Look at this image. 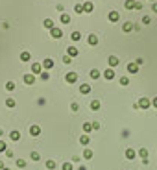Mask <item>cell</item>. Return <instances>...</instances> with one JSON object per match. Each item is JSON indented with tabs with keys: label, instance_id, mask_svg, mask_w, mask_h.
Listing matches in <instances>:
<instances>
[{
	"label": "cell",
	"instance_id": "51",
	"mask_svg": "<svg viewBox=\"0 0 157 170\" xmlns=\"http://www.w3.org/2000/svg\"><path fill=\"white\" fill-rule=\"evenodd\" d=\"M2 170H9V168H2Z\"/></svg>",
	"mask_w": 157,
	"mask_h": 170
},
{
	"label": "cell",
	"instance_id": "44",
	"mask_svg": "<svg viewBox=\"0 0 157 170\" xmlns=\"http://www.w3.org/2000/svg\"><path fill=\"white\" fill-rule=\"evenodd\" d=\"M135 63H137V65H139V67H140V65H144V59H142V57H139V59H137Z\"/></svg>",
	"mask_w": 157,
	"mask_h": 170
},
{
	"label": "cell",
	"instance_id": "19",
	"mask_svg": "<svg viewBox=\"0 0 157 170\" xmlns=\"http://www.w3.org/2000/svg\"><path fill=\"white\" fill-rule=\"evenodd\" d=\"M135 155H137V152H135V150H131V148L126 150V159H135Z\"/></svg>",
	"mask_w": 157,
	"mask_h": 170
},
{
	"label": "cell",
	"instance_id": "39",
	"mask_svg": "<svg viewBox=\"0 0 157 170\" xmlns=\"http://www.w3.org/2000/svg\"><path fill=\"white\" fill-rule=\"evenodd\" d=\"M63 170H72V163H65L63 164Z\"/></svg>",
	"mask_w": 157,
	"mask_h": 170
},
{
	"label": "cell",
	"instance_id": "30",
	"mask_svg": "<svg viewBox=\"0 0 157 170\" xmlns=\"http://www.w3.org/2000/svg\"><path fill=\"white\" fill-rule=\"evenodd\" d=\"M70 37H72V41H80V39H82V33H80V32H72V35H70Z\"/></svg>",
	"mask_w": 157,
	"mask_h": 170
},
{
	"label": "cell",
	"instance_id": "9",
	"mask_svg": "<svg viewBox=\"0 0 157 170\" xmlns=\"http://www.w3.org/2000/svg\"><path fill=\"white\" fill-rule=\"evenodd\" d=\"M107 19H109L111 22H118L120 15H118V11H109V15H107Z\"/></svg>",
	"mask_w": 157,
	"mask_h": 170
},
{
	"label": "cell",
	"instance_id": "14",
	"mask_svg": "<svg viewBox=\"0 0 157 170\" xmlns=\"http://www.w3.org/2000/svg\"><path fill=\"white\" fill-rule=\"evenodd\" d=\"M122 32H124V33H129V32H133V22H124V26H122Z\"/></svg>",
	"mask_w": 157,
	"mask_h": 170
},
{
	"label": "cell",
	"instance_id": "36",
	"mask_svg": "<svg viewBox=\"0 0 157 170\" xmlns=\"http://www.w3.org/2000/svg\"><path fill=\"white\" fill-rule=\"evenodd\" d=\"M6 106H8V107H15V100H13V98H8V100H6Z\"/></svg>",
	"mask_w": 157,
	"mask_h": 170
},
{
	"label": "cell",
	"instance_id": "34",
	"mask_svg": "<svg viewBox=\"0 0 157 170\" xmlns=\"http://www.w3.org/2000/svg\"><path fill=\"white\" fill-rule=\"evenodd\" d=\"M120 85H129V78L128 76H122V78H120Z\"/></svg>",
	"mask_w": 157,
	"mask_h": 170
},
{
	"label": "cell",
	"instance_id": "20",
	"mask_svg": "<svg viewBox=\"0 0 157 170\" xmlns=\"http://www.w3.org/2000/svg\"><path fill=\"white\" fill-rule=\"evenodd\" d=\"M137 153H139V157H140V159H148V150H146V148H140Z\"/></svg>",
	"mask_w": 157,
	"mask_h": 170
},
{
	"label": "cell",
	"instance_id": "22",
	"mask_svg": "<svg viewBox=\"0 0 157 170\" xmlns=\"http://www.w3.org/2000/svg\"><path fill=\"white\" fill-rule=\"evenodd\" d=\"M100 106H102V104H100L98 100H93V102H91V109H93V111H98Z\"/></svg>",
	"mask_w": 157,
	"mask_h": 170
},
{
	"label": "cell",
	"instance_id": "5",
	"mask_svg": "<svg viewBox=\"0 0 157 170\" xmlns=\"http://www.w3.org/2000/svg\"><path fill=\"white\" fill-rule=\"evenodd\" d=\"M50 35H52L54 39H61L63 37V32H61V30H59V28H52V30H50Z\"/></svg>",
	"mask_w": 157,
	"mask_h": 170
},
{
	"label": "cell",
	"instance_id": "40",
	"mask_svg": "<svg viewBox=\"0 0 157 170\" xmlns=\"http://www.w3.org/2000/svg\"><path fill=\"white\" fill-rule=\"evenodd\" d=\"M142 22H144V24H150V22H151V19L148 17V15H144V17H142Z\"/></svg>",
	"mask_w": 157,
	"mask_h": 170
},
{
	"label": "cell",
	"instance_id": "32",
	"mask_svg": "<svg viewBox=\"0 0 157 170\" xmlns=\"http://www.w3.org/2000/svg\"><path fill=\"white\" fill-rule=\"evenodd\" d=\"M74 11H76V13H83V4H76V6H74Z\"/></svg>",
	"mask_w": 157,
	"mask_h": 170
},
{
	"label": "cell",
	"instance_id": "15",
	"mask_svg": "<svg viewBox=\"0 0 157 170\" xmlns=\"http://www.w3.org/2000/svg\"><path fill=\"white\" fill-rule=\"evenodd\" d=\"M93 9H94L93 2H83V11H85V13H91Z\"/></svg>",
	"mask_w": 157,
	"mask_h": 170
},
{
	"label": "cell",
	"instance_id": "13",
	"mask_svg": "<svg viewBox=\"0 0 157 170\" xmlns=\"http://www.w3.org/2000/svg\"><path fill=\"white\" fill-rule=\"evenodd\" d=\"M107 63H109V68H115L116 65H118V57H116V56H111V57L107 59Z\"/></svg>",
	"mask_w": 157,
	"mask_h": 170
},
{
	"label": "cell",
	"instance_id": "6",
	"mask_svg": "<svg viewBox=\"0 0 157 170\" xmlns=\"http://www.w3.org/2000/svg\"><path fill=\"white\" fill-rule=\"evenodd\" d=\"M126 70H128L129 74H137V72H139V65H137V63H128Z\"/></svg>",
	"mask_w": 157,
	"mask_h": 170
},
{
	"label": "cell",
	"instance_id": "7",
	"mask_svg": "<svg viewBox=\"0 0 157 170\" xmlns=\"http://www.w3.org/2000/svg\"><path fill=\"white\" fill-rule=\"evenodd\" d=\"M67 56H68V57H76V56H78V48L72 46V44H68V48H67Z\"/></svg>",
	"mask_w": 157,
	"mask_h": 170
},
{
	"label": "cell",
	"instance_id": "50",
	"mask_svg": "<svg viewBox=\"0 0 157 170\" xmlns=\"http://www.w3.org/2000/svg\"><path fill=\"white\" fill-rule=\"evenodd\" d=\"M2 168H6V167H4V163H2V161H0V170H2Z\"/></svg>",
	"mask_w": 157,
	"mask_h": 170
},
{
	"label": "cell",
	"instance_id": "24",
	"mask_svg": "<svg viewBox=\"0 0 157 170\" xmlns=\"http://www.w3.org/2000/svg\"><path fill=\"white\" fill-rule=\"evenodd\" d=\"M83 131H85V133L93 131V124H91V122H83Z\"/></svg>",
	"mask_w": 157,
	"mask_h": 170
},
{
	"label": "cell",
	"instance_id": "17",
	"mask_svg": "<svg viewBox=\"0 0 157 170\" xmlns=\"http://www.w3.org/2000/svg\"><path fill=\"white\" fill-rule=\"evenodd\" d=\"M9 139H11V141H19V139H21V131H17V129H13V131L9 133Z\"/></svg>",
	"mask_w": 157,
	"mask_h": 170
},
{
	"label": "cell",
	"instance_id": "21",
	"mask_svg": "<svg viewBox=\"0 0 157 170\" xmlns=\"http://www.w3.org/2000/svg\"><path fill=\"white\" fill-rule=\"evenodd\" d=\"M89 76L93 78V79H98L100 78V70H98V68H93V70L89 72Z\"/></svg>",
	"mask_w": 157,
	"mask_h": 170
},
{
	"label": "cell",
	"instance_id": "8",
	"mask_svg": "<svg viewBox=\"0 0 157 170\" xmlns=\"http://www.w3.org/2000/svg\"><path fill=\"white\" fill-rule=\"evenodd\" d=\"M43 72V65L41 63H33L32 65V74L35 76V74H41Z\"/></svg>",
	"mask_w": 157,
	"mask_h": 170
},
{
	"label": "cell",
	"instance_id": "27",
	"mask_svg": "<svg viewBox=\"0 0 157 170\" xmlns=\"http://www.w3.org/2000/svg\"><path fill=\"white\" fill-rule=\"evenodd\" d=\"M44 28H50V30H52L54 28V22H52V19H44Z\"/></svg>",
	"mask_w": 157,
	"mask_h": 170
},
{
	"label": "cell",
	"instance_id": "11",
	"mask_svg": "<svg viewBox=\"0 0 157 170\" xmlns=\"http://www.w3.org/2000/svg\"><path fill=\"white\" fill-rule=\"evenodd\" d=\"M87 43L91 44V46H96V44H98V37H96L94 33H91V35L87 37Z\"/></svg>",
	"mask_w": 157,
	"mask_h": 170
},
{
	"label": "cell",
	"instance_id": "1",
	"mask_svg": "<svg viewBox=\"0 0 157 170\" xmlns=\"http://www.w3.org/2000/svg\"><path fill=\"white\" fill-rule=\"evenodd\" d=\"M150 106H151V102L148 98H140L139 102H137V107H140V109H148Z\"/></svg>",
	"mask_w": 157,
	"mask_h": 170
},
{
	"label": "cell",
	"instance_id": "38",
	"mask_svg": "<svg viewBox=\"0 0 157 170\" xmlns=\"http://www.w3.org/2000/svg\"><path fill=\"white\" fill-rule=\"evenodd\" d=\"M70 109H72V111H78V109H80V106H78L76 102H72V104H70Z\"/></svg>",
	"mask_w": 157,
	"mask_h": 170
},
{
	"label": "cell",
	"instance_id": "48",
	"mask_svg": "<svg viewBox=\"0 0 157 170\" xmlns=\"http://www.w3.org/2000/svg\"><path fill=\"white\" fill-rule=\"evenodd\" d=\"M151 9H154V13H157V2H154V6H151Z\"/></svg>",
	"mask_w": 157,
	"mask_h": 170
},
{
	"label": "cell",
	"instance_id": "43",
	"mask_svg": "<svg viewBox=\"0 0 157 170\" xmlns=\"http://www.w3.org/2000/svg\"><path fill=\"white\" fill-rule=\"evenodd\" d=\"M4 153H6V155H8L9 159H11V157H13V152H11V150H6V152H4Z\"/></svg>",
	"mask_w": 157,
	"mask_h": 170
},
{
	"label": "cell",
	"instance_id": "35",
	"mask_svg": "<svg viewBox=\"0 0 157 170\" xmlns=\"http://www.w3.org/2000/svg\"><path fill=\"white\" fill-rule=\"evenodd\" d=\"M17 167L19 168H24V167H26V161H24V159H17Z\"/></svg>",
	"mask_w": 157,
	"mask_h": 170
},
{
	"label": "cell",
	"instance_id": "2",
	"mask_svg": "<svg viewBox=\"0 0 157 170\" xmlns=\"http://www.w3.org/2000/svg\"><path fill=\"white\" fill-rule=\"evenodd\" d=\"M22 82L26 85H33L35 83V76L33 74H22Z\"/></svg>",
	"mask_w": 157,
	"mask_h": 170
},
{
	"label": "cell",
	"instance_id": "46",
	"mask_svg": "<svg viewBox=\"0 0 157 170\" xmlns=\"http://www.w3.org/2000/svg\"><path fill=\"white\" fill-rule=\"evenodd\" d=\"M93 129H100V124L98 122H93Z\"/></svg>",
	"mask_w": 157,
	"mask_h": 170
},
{
	"label": "cell",
	"instance_id": "23",
	"mask_svg": "<svg viewBox=\"0 0 157 170\" xmlns=\"http://www.w3.org/2000/svg\"><path fill=\"white\" fill-rule=\"evenodd\" d=\"M89 141H91V139H89V135H82V137H80V142H82L83 146H87Z\"/></svg>",
	"mask_w": 157,
	"mask_h": 170
},
{
	"label": "cell",
	"instance_id": "49",
	"mask_svg": "<svg viewBox=\"0 0 157 170\" xmlns=\"http://www.w3.org/2000/svg\"><path fill=\"white\" fill-rule=\"evenodd\" d=\"M78 170H87V167H85V164H82V167H80Z\"/></svg>",
	"mask_w": 157,
	"mask_h": 170
},
{
	"label": "cell",
	"instance_id": "16",
	"mask_svg": "<svg viewBox=\"0 0 157 170\" xmlns=\"http://www.w3.org/2000/svg\"><path fill=\"white\" fill-rule=\"evenodd\" d=\"M104 78L105 79H113L115 78V70H113V68H107V70L104 72Z\"/></svg>",
	"mask_w": 157,
	"mask_h": 170
},
{
	"label": "cell",
	"instance_id": "31",
	"mask_svg": "<svg viewBox=\"0 0 157 170\" xmlns=\"http://www.w3.org/2000/svg\"><path fill=\"white\" fill-rule=\"evenodd\" d=\"M6 91H15V82H8L6 83Z\"/></svg>",
	"mask_w": 157,
	"mask_h": 170
},
{
	"label": "cell",
	"instance_id": "33",
	"mask_svg": "<svg viewBox=\"0 0 157 170\" xmlns=\"http://www.w3.org/2000/svg\"><path fill=\"white\" fill-rule=\"evenodd\" d=\"M30 157H32L33 161H39V159H41V153H39V152H32V155H30Z\"/></svg>",
	"mask_w": 157,
	"mask_h": 170
},
{
	"label": "cell",
	"instance_id": "42",
	"mask_svg": "<svg viewBox=\"0 0 157 170\" xmlns=\"http://www.w3.org/2000/svg\"><path fill=\"white\" fill-rule=\"evenodd\" d=\"M63 61H65V63H67V65H70V63H72V57H68V56H65V57H63Z\"/></svg>",
	"mask_w": 157,
	"mask_h": 170
},
{
	"label": "cell",
	"instance_id": "28",
	"mask_svg": "<svg viewBox=\"0 0 157 170\" xmlns=\"http://www.w3.org/2000/svg\"><path fill=\"white\" fill-rule=\"evenodd\" d=\"M83 157H85V159H91V157H93V150L85 148V150H83Z\"/></svg>",
	"mask_w": 157,
	"mask_h": 170
},
{
	"label": "cell",
	"instance_id": "18",
	"mask_svg": "<svg viewBox=\"0 0 157 170\" xmlns=\"http://www.w3.org/2000/svg\"><path fill=\"white\" fill-rule=\"evenodd\" d=\"M135 2H137V0H126V2H124V8H126V9H135Z\"/></svg>",
	"mask_w": 157,
	"mask_h": 170
},
{
	"label": "cell",
	"instance_id": "41",
	"mask_svg": "<svg viewBox=\"0 0 157 170\" xmlns=\"http://www.w3.org/2000/svg\"><path fill=\"white\" fill-rule=\"evenodd\" d=\"M6 142H4V141H0V152H6Z\"/></svg>",
	"mask_w": 157,
	"mask_h": 170
},
{
	"label": "cell",
	"instance_id": "25",
	"mask_svg": "<svg viewBox=\"0 0 157 170\" xmlns=\"http://www.w3.org/2000/svg\"><path fill=\"white\" fill-rule=\"evenodd\" d=\"M30 57H32V56H30V52H22L21 54V61H24V63L30 61Z\"/></svg>",
	"mask_w": 157,
	"mask_h": 170
},
{
	"label": "cell",
	"instance_id": "52",
	"mask_svg": "<svg viewBox=\"0 0 157 170\" xmlns=\"http://www.w3.org/2000/svg\"><path fill=\"white\" fill-rule=\"evenodd\" d=\"M151 2H154V0H151Z\"/></svg>",
	"mask_w": 157,
	"mask_h": 170
},
{
	"label": "cell",
	"instance_id": "47",
	"mask_svg": "<svg viewBox=\"0 0 157 170\" xmlns=\"http://www.w3.org/2000/svg\"><path fill=\"white\" fill-rule=\"evenodd\" d=\"M151 106H154V107H157V96H155L154 100H151Z\"/></svg>",
	"mask_w": 157,
	"mask_h": 170
},
{
	"label": "cell",
	"instance_id": "37",
	"mask_svg": "<svg viewBox=\"0 0 157 170\" xmlns=\"http://www.w3.org/2000/svg\"><path fill=\"white\" fill-rule=\"evenodd\" d=\"M48 78H50V74H48L46 70H44V72H41V79H44V82H46Z\"/></svg>",
	"mask_w": 157,
	"mask_h": 170
},
{
	"label": "cell",
	"instance_id": "10",
	"mask_svg": "<svg viewBox=\"0 0 157 170\" xmlns=\"http://www.w3.org/2000/svg\"><path fill=\"white\" fill-rule=\"evenodd\" d=\"M41 65H43V68H46V70H50V68L54 67V59H50V57H46V59H44V61H43Z\"/></svg>",
	"mask_w": 157,
	"mask_h": 170
},
{
	"label": "cell",
	"instance_id": "29",
	"mask_svg": "<svg viewBox=\"0 0 157 170\" xmlns=\"http://www.w3.org/2000/svg\"><path fill=\"white\" fill-rule=\"evenodd\" d=\"M46 168H48V170H54V168H55V161L48 159V161H46Z\"/></svg>",
	"mask_w": 157,
	"mask_h": 170
},
{
	"label": "cell",
	"instance_id": "3",
	"mask_svg": "<svg viewBox=\"0 0 157 170\" xmlns=\"http://www.w3.org/2000/svg\"><path fill=\"white\" fill-rule=\"evenodd\" d=\"M65 79H67V83H76L78 82V72H68L65 76Z\"/></svg>",
	"mask_w": 157,
	"mask_h": 170
},
{
	"label": "cell",
	"instance_id": "4",
	"mask_svg": "<svg viewBox=\"0 0 157 170\" xmlns=\"http://www.w3.org/2000/svg\"><path fill=\"white\" fill-rule=\"evenodd\" d=\"M30 135H32V137H39V135H41V126L33 124V126L30 128Z\"/></svg>",
	"mask_w": 157,
	"mask_h": 170
},
{
	"label": "cell",
	"instance_id": "45",
	"mask_svg": "<svg viewBox=\"0 0 157 170\" xmlns=\"http://www.w3.org/2000/svg\"><path fill=\"white\" fill-rule=\"evenodd\" d=\"M135 9H142V4H140V2H135Z\"/></svg>",
	"mask_w": 157,
	"mask_h": 170
},
{
	"label": "cell",
	"instance_id": "26",
	"mask_svg": "<svg viewBox=\"0 0 157 170\" xmlns=\"http://www.w3.org/2000/svg\"><path fill=\"white\" fill-rule=\"evenodd\" d=\"M59 19H61L63 24H68V22H70V17H68L67 13H61V17H59Z\"/></svg>",
	"mask_w": 157,
	"mask_h": 170
},
{
	"label": "cell",
	"instance_id": "12",
	"mask_svg": "<svg viewBox=\"0 0 157 170\" xmlns=\"http://www.w3.org/2000/svg\"><path fill=\"white\" fill-rule=\"evenodd\" d=\"M80 93H82V94H89L91 93V85L89 83H82V85H80Z\"/></svg>",
	"mask_w": 157,
	"mask_h": 170
}]
</instances>
